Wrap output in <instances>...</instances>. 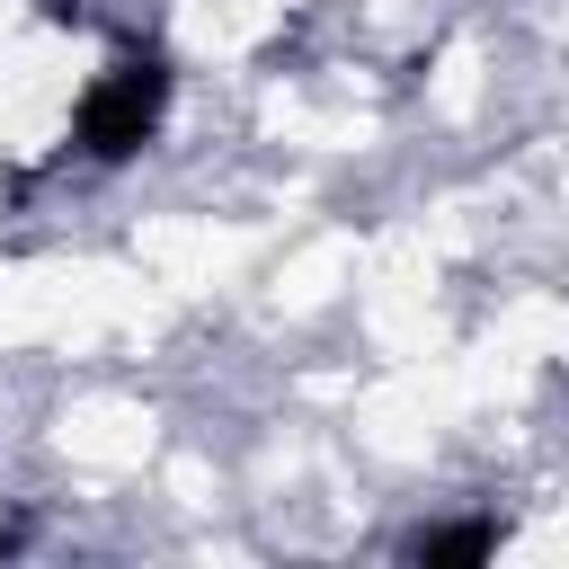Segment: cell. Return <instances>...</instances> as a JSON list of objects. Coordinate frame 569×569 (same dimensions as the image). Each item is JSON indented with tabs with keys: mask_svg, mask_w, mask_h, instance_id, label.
<instances>
[{
	"mask_svg": "<svg viewBox=\"0 0 569 569\" xmlns=\"http://www.w3.org/2000/svg\"><path fill=\"white\" fill-rule=\"evenodd\" d=\"M489 542H498L489 525H445V533H418L409 551H418V560L436 569V560H489Z\"/></svg>",
	"mask_w": 569,
	"mask_h": 569,
	"instance_id": "obj_2",
	"label": "cell"
},
{
	"mask_svg": "<svg viewBox=\"0 0 569 569\" xmlns=\"http://www.w3.org/2000/svg\"><path fill=\"white\" fill-rule=\"evenodd\" d=\"M160 107H169V71H160V53H124V62H116V71L80 98L71 142H80L89 160H133V151L151 142Z\"/></svg>",
	"mask_w": 569,
	"mask_h": 569,
	"instance_id": "obj_1",
	"label": "cell"
}]
</instances>
